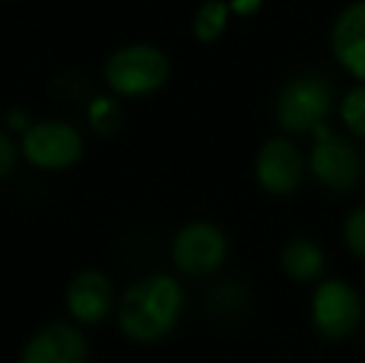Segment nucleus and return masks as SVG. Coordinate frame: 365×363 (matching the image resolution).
Returning <instances> with one entry per match:
<instances>
[{
    "label": "nucleus",
    "instance_id": "19",
    "mask_svg": "<svg viewBox=\"0 0 365 363\" xmlns=\"http://www.w3.org/2000/svg\"><path fill=\"white\" fill-rule=\"evenodd\" d=\"M8 120H10V127H18V130H23V127H25V117H23V112H10V117H8Z\"/></svg>",
    "mask_w": 365,
    "mask_h": 363
},
{
    "label": "nucleus",
    "instance_id": "16",
    "mask_svg": "<svg viewBox=\"0 0 365 363\" xmlns=\"http://www.w3.org/2000/svg\"><path fill=\"white\" fill-rule=\"evenodd\" d=\"M346 242L358 257H365V207L353 212L346 222Z\"/></svg>",
    "mask_w": 365,
    "mask_h": 363
},
{
    "label": "nucleus",
    "instance_id": "3",
    "mask_svg": "<svg viewBox=\"0 0 365 363\" xmlns=\"http://www.w3.org/2000/svg\"><path fill=\"white\" fill-rule=\"evenodd\" d=\"M333 102V92L326 78L318 75H306L298 78L284 88L279 97V120L286 130L303 132L318 125H323V117L328 115Z\"/></svg>",
    "mask_w": 365,
    "mask_h": 363
},
{
    "label": "nucleus",
    "instance_id": "12",
    "mask_svg": "<svg viewBox=\"0 0 365 363\" xmlns=\"http://www.w3.org/2000/svg\"><path fill=\"white\" fill-rule=\"evenodd\" d=\"M281 262L289 276L298 281H313L323 274V252L308 239H293L281 252Z\"/></svg>",
    "mask_w": 365,
    "mask_h": 363
},
{
    "label": "nucleus",
    "instance_id": "13",
    "mask_svg": "<svg viewBox=\"0 0 365 363\" xmlns=\"http://www.w3.org/2000/svg\"><path fill=\"white\" fill-rule=\"evenodd\" d=\"M226 18H229V8L221 0H207L199 8L197 18H194V35L202 43H214L226 28Z\"/></svg>",
    "mask_w": 365,
    "mask_h": 363
},
{
    "label": "nucleus",
    "instance_id": "4",
    "mask_svg": "<svg viewBox=\"0 0 365 363\" xmlns=\"http://www.w3.org/2000/svg\"><path fill=\"white\" fill-rule=\"evenodd\" d=\"M316 145L311 152V170L316 180L336 192H348L361 180V157L358 150L343 137H336L328 132L326 125L313 127Z\"/></svg>",
    "mask_w": 365,
    "mask_h": 363
},
{
    "label": "nucleus",
    "instance_id": "11",
    "mask_svg": "<svg viewBox=\"0 0 365 363\" xmlns=\"http://www.w3.org/2000/svg\"><path fill=\"white\" fill-rule=\"evenodd\" d=\"M333 53L358 80H365V3L346 8L333 28Z\"/></svg>",
    "mask_w": 365,
    "mask_h": 363
},
{
    "label": "nucleus",
    "instance_id": "6",
    "mask_svg": "<svg viewBox=\"0 0 365 363\" xmlns=\"http://www.w3.org/2000/svg\"><path fill=\"white\" fill-rule=\"evenodd\" d=\"M361 299L343 281H323L313 296V324L331 341L346 339L361 321Z\"/></svg>",
    "mask_w": 365,
    "mask_h": 363
},
{
    "label": "nucleus",
    "instance_id": "2",
    "mask_svg": "<svg viewBox=\"0 0 365 363\" xmlns=\"http://www.w3.org/2000/svg\"><path fill=\"white\" fill-rule=\"evenodd\" d=\"M107 83L120 95H149L169 78V63L162 50L152 45H130L107 60Z\"/></svg>",
    "mask_w": 365,
    "mask_h": 363
},
{
    "label": "nucleus",
    "instance_id": "17",
    "mask_svg": "<svg viewBox=\"0 0 365 363\" xmlns=\"http://www.w3.org/2000/svg\"><path fill=\"white\" fill-rule=\"evenodd\" d=\"M13 165H15V147L8 135L0 132V180L13 170Z\"/></svg>",
    "mask_w": 365,
    "mask_h": 363
},
{
    "label": "nucleus",
    "instance_id": "8",
    "mask_svg": "<svg viewBox=\"0 0 365 363\" xmlns=\"http://www.w3.org/2000/svg\"><path fill=\"white\" fill-rule=\"evenodd\" d=\"M20 363H87V341L75 326H45L25 344Z\"/></svg>",
    "mask_w": 365,
    "mask_h": 363
},
{
    "label": "nucleus",
    "instance_id": "1",
    "mask_svg": "<svg viewBox=\"0 0 365 363\" xmlns=\"http://www.w3.org/2000/svg\"><path fill=\"white\" fill-rule=\"evenodd\" d=\"M182 289L169 276H147L130 286L120 301L117 319L132 341L154 344L174 329L182 311Z\"/></svg>",
    "mask_w": 365,
    "mask_h": 363
},
{
    "label": "nucleus",
    "instance_id": "5",
    "mask_svg": "<svg viewBox=\"0 0 365 363\" xmlns=\"http://www.w3.org/2000/svg\"><path fill=\"white\" fill-rule=\"evenodd\" d=\"M23 155L40 170H65L82 155V137L65 122H40L25 130Z\"/></svg>",
    "mask_w": 365,
    "mask_h": 363
},
{
    "label": "nucleus",
    "instance_id": "18",
    "mask_svg": "<svg viewBox=\"0 0 365 363\" xmlns=\"http://www.w3.org/2000/svg\"><path fill=\"white\" fill-rule=\"evenodd\" d=\"M261 3H264V0H231V8L239 15H251L261 8Z\"/></svg>",
    "mask_w": 365,
    "mask_h": 363
},
{
    "label": "nucleus",
    "instance_id": "7",
    "mask_svg": "<svg viewBox=\"0 0 365 363\" xmlns=\"http://www.w3.org/2000/svg\"><path fill=\"white\" fill-rule=\"evenodd\" d=\"M174 262L189 276L212 274L226 257V239L214 224L194 222L187 224L174 239Z\"/></svg>",
    "mask_w": 365,
    "mask_h": 363
},
{
    "label": "nucleus",
    "instance_id": "14",
    "mask_svg": "<svg viewBox=\"0 0 365 363\" xmlns=\"http://www.w3.org/2000/svg\"><path fill=\"white\" fill-rule=\"evenodd\" d=\"M343 122L358 137H365V85L351 90L343 100Z\"/></svg>",
    "mask_w": 365,
    "mask_h": 363
},
{
    "label": "nucleus",
    "instance_id": "10",
    "mask_svg": "<svg viewBox=\"0 0 365 363\" xmlns=\"http://www.w3.org/2000/svg\"><path fill=\"white\" fill-rule=\"evenodd\" d=\"M115 304L112 284L100 272L77 274L68 286V311L82 324H100Z\"/></svg>",
    "mask_w": 365,
    "mask_h": 363
},
{
    "label": "nucleus",
    "instance_id": "15",
    "mask_svg": "<svg viewBox=\"0 0 365 363\" xmlns=\"http://www.w3.org/2000/svg\"><path fill=\"white\" fill-rule=\"evenodd\" d=\"M120 120H122V112L112 100H100L92 107V125H95L102 135L115 132L117 127H120Z\"/></svg>",
    "mask_w": 365,
    "mask_h": 363
},
{
    "label": "nucleus",
    "instance_id": "9",
    "mask_svg": "<svg viewBox=\"0 0 365 363\" xmlns=\"http://www.w3.org/2000/svg\"><path fill=\"white\" fill-rule=\"evenodd\" d=\"M256 177L261 187L274 194H289L301 184L303 162L298 150L286 140H271L264 145L256 160Z\"/></svg>",
    "mask_w": 365,
    "mask_h": 363
}]
</instances>
